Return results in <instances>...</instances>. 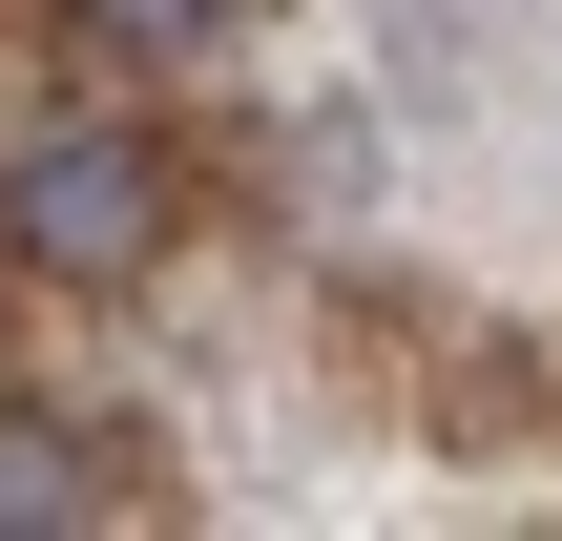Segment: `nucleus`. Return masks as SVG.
Returning a JSON list of instances; mask_svg holds the SVG:
<instances>
[{"mask_svg": "<svg viewBox=\"0 0 562 541\" xmlns=\"http://www.w3.org/2000/svg\"><path fill=\"white\" fill-rule=\"evenodd\" d=\"M63 21H104V42H229L250 0H63Z\"/></svg>", "mask_w": 562, "mask_h": 541, "instance_id": "3", "label": "nucleus"}, {"mask_svg": "<svg viewBox=\"0 0 562 541\" xmlns=\"http://www.w3.org/2000/svg\"><path fill=\"white\" fill-rule=\"evenodd\" d=\"M0 250H42L63 292H125V271L167 250V146H146V125H42V146L0 167Z\"/></svg>", "mask_w": 562, "mask_h": 541, "instance_id": "1", "label": "nucleus"}, {"mask_svg": "<svg viewBox=\"0 0 562 541\" xmlns=\"http://www.w3.org/2000/svg\"><path fill=\"white\" fill-rule=\"evenodd\" d=\"M63 521H104L83 500V438L63 417H0V541H63Z\"/></svg>", "mask_w": 562, "mask_h": 541, "instance_id": "2", "label": "nucleus"}]
</instances>
